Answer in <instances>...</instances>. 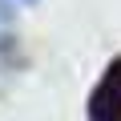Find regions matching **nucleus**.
I'll return each mask as SVG.
<instances>
[{
  "label": "nucleus",
  "mask_w": 121,
  "mask_h": 121,
  "mask_svg": "<svg viewBox=\"0 0 121 121\" xmlns=\"http://www.w3.org/2000/svg\"><path fill=\"white\" fill-rule=\"evenodd\" d=\"M89 121H121V60H113L105 81L89 97Z\"/></svg>",
  "instance_id": "nucleus-1"
}]
</instances>
